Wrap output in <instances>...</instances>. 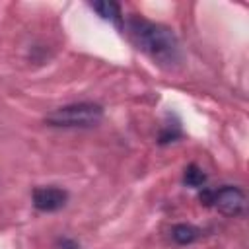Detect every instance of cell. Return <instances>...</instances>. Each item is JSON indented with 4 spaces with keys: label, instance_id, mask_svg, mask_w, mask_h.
Listing matches in <instances>:
<instances>
[{
    "label": "cell",
    "instance_id": "6da1fadb",
    "mask_svg": "<svg viewBox=\"0 0 249 249\" xmlns=\"http://www.w3.org/2000/svg\"><path fill=\"white\" fill-rule=\"evenodd\" d=\"M128 33L136 43V47L156 62L171 66L181 60L179 41L169 27L161 23H154L146 18L134 16L128 19Z\"/></svg>",
    "mask_w": 249,
    "mask_h": 249
},
{
    "label": "cell",
    "instance_id": "7a4b0ae2",
    "mask_svg": "<svg viewBox=\"0 0 249 249\" xmlns=\"http://www.w3.org/2000/svg\"><path fill=\"white\" fill-rule=\"evenodd\" d=\"M103 119V107L97 103L82 101V103H72L54 109L53 113L47 115V123L51 126H64V128H86V126H95Z\"/></svg>",
    "mask_w": 249,
    "mask_h": 249
},
{
    "label": "cell",
    "instance_id": "3957f363",
    "mask_svg": "<svg viewBox=\"0 0 249 249\" xmlns=\"http://www.w3.org/2000/svg\"><path fill=\"white\" fill-rule=\"evenodd\" d=\"M200 202L212 204L216 210H220L226 216H241L247 206L245 193L239 187L226 185L218 191H204L200 195Z\"/></svg>",
    "mask_w": 249,
    "mask_h": 249
},
{
    "label": "cell",
    "instance_id": "277c9868",
    "mask_svg": "<svg viewBox=\"0 0 249 249\" xmlns=\"http://www.w3.org/2000/svg\"><path fill=\"white\" fill-rule=\"evenodd\" d=\"M31 200H33V206L41 212H56L66 204L68 193L60 187H54V185L35 187L31 193Z\"/></svg>",
    "mask_w": 249,
    "mask_h": 249
},
{
    "label": "cell",
    "instance_id": "5b68a950",
    "mask_svg": "<svg viewBox=\"0 0 249 249\" xmlns=\"http://www.w3.org/2000/svg\"><path fill=\"white\" fill-rule=\"evenodd\" d=\"M200 237V230L191 224H175L171 228V239L179 245H191Z\"/></svg>",
    "mask_w": 249,
    "mask_h": 249
},
{
    "label": "cell",
    "instance_id": "8992f818",
    "mask_svg": "<svg viewBox=\"0 0 249 249\" xmlns=\"http://www.w3.org/2000/svg\"><path fill=\"white\" fill-rule=\"evenodd\" d=\"M91 10H95L103 19L113 21L115 25H121V6L117 2H93L89 4Z\"/></svg>",
    "mask_w": 249,
    "mask_h": 249
},
{
    "label": "cell",
    "instance_id": "52a82bcc",
    "mask_svg": "<svg viewBox=\"0 0 249 249\" xmlns=\"http://www.w3.org/2000/svg\"><path fill=\"white\" fill-rule=\"evenodd\" d=\"M183 183L187 187H195V189H200L204 183H206V173L196 165V163H191L185 167V173H183Z\"/></svg>",
    "mask_w": 249,
    "mask_h": 249
},
{
    "label": "cell",
    "instance_id": "ba28073f",
    "mask_svg": "<svg viewBox=\"0 0 249 249\" xmlns=\"http://www.w3.org/2000/svg\"><path fill=\"white\" fill-rule=\"evenodd\" d=\"M58 245H60L62 249H78V243L72 241V239H68V237H62V239L58 241Z\"/></svg>",
    "mask_w": 249,
    "mask_h": 249
}]
</instances>
